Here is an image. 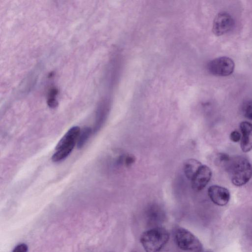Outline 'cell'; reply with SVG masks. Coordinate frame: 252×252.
Wrapping results in <instances>:
<instances>
[{
    "mask_svg": "<svg viewBox=\"0 0 252 252\" xmlns=\"http://www.w3.org/2000/svg\"><path fill=\"white\" fill-rule=\"evenodd\" d=\"M224 167L228 172L232 183L236 186L244 185L252 177V165L244 157H230Z\"/></svg>",
    "mask_w": 252,
    "mask_h": 252,
    "instance_id": "obj_1",
    "label": "cell"
},
{
    "mask_svg": "<svg viewBox=\"0 0 252 252\" xmlns=\"http://www.w3.org/2000/svg\"><path fill=\"white\" fill-rule=\"evenodd\" d=\"M169 239L167 230L159 226L151 228L143 232L140 242L146 252H160Z\"/></svg>",
    "mask_w": 252,
    "mask_h": 252,
    "instance_id": "obj_2",
    "label": "cell"
},
{
    "mask_svg": "<svg viewBox=\"0 0 252 252\" xmlns=\"http://www.w3.org/2000/svg\"><path fill=\"white\" fill-rule=\"evenodd\" d=\"M78 126L70 128L62 137L55 148L52 160L55 162L61 161L66 158L72 151L80 132Z\"/></svg>",
    "mask_w": 252,
    "mask_h": 252,
    "instance_id": "obj_3",
    "label": "cell"
},
{
    "mask_svg": "<svg viewBox=\"0 0 252 252\" xmlns=\"http://www.w3.org/2000/svg\"><path fill=\"white\" fill-rule=\"evenodd\" d=\"M174 238L177 246L183 251L198 252L203 249L200 240L185 228H176L174 231Z\"/></svg>",
    "mask_w": 252,
    "mask_h": 252,
    "instance_id": "obj_4",
    "label": "cell"
},
{
    "mask_svg": "<svg viewBox=\"0 0 252 252\" xmlns=\"http://www.w3.org/2000/svg\"><path fill=\"white\" fill-rule=\"evenodd\" d=\"M235 63L233 60L227 57H220L211 61L207 68L210 73L218 76H226L232 74Z\"/></svg>",
    "mask_w": 252,
    "mask_h": 252,
    "instance_id": "obj_5",
    "label": "cell"
},
{
    "mask_svg": "<svg viewBox=\"0 0 252 252\" xmlns=\"http://www.w3.org/2000/svg\"><path fill=\"white\" fill-rule=\"evenodd\" d=\"M234 25V19L230 14L226 12H220L214 20L213 32L217 36L224 35L232 29Z\"/></svg>",
    "mask_w": 252,
    "mask_h": 252,
    "instance_id": "obj_6",
    "label": "cell"
},
{
    "mask_svg": "<svg viewBox=\"0 0 252 252\" xmlns=\"http://www.w3.org/2000/svg\"><path fill=\"white\" fill-rule=\"evenodd\" d=\"M166 218L163 209L158 204L149 205L145 211V219L147 224L153 227H159Z\"/></svg>",
    "mask_w": 252,
    "mask_h": 252,
    "instance_id": "obj_7",
    "label": "cell"
},
{
    "mask_svg": "<svg viewBox=\"0 0 252 252\" xmlns=\"http://www.w3.org/2000/svg\"><path fill=\"white\" fill-rule=\"evenodd\" d=\"M208 194L211 201L220 206L226 205L230 197L229 191L227 189L218 185L210 186L208 189Z\"/></svg>",
    "mask_w": 252,
    "mask_h": 252,
    "instance_id": "obj_8",
    "label": "cell"
},
{
    "mask_svg": "<svg viewBox=\"0 0 252 252\" xmlns=\"http://www.w3.org/2000/svg\"><path fill=\"white\" fill-rule=\"evenodd\" d=\"M211 177V169L207 165L202 164L191 180L192 189L196 191L202 190L208 184Z\"/></svg>",
    "mask_w": 252,
    "mask_h": 252,
    "instance_id": "obj_9",
    "label": "cell"
},
{
    "mask_svg": "<svg viewBox=\"0 0 252 252\" xmlns=\"http://www.w3.org/2000/svg\"><path fill=\"white\" fill-rule=\"evenodd\" d=\"M240 128L242 133L241 148L244 152L252 150V124L247 121L240 123Z\"/></svg>",
    "mask_w": 252,
    "mask_h": 252,
    "instance_id": "obj_10",
    "label": "cell"
},
{
    "mask_svg": "<svg viewBox=\"0 0 252 252\" xmlns=\"http://www.w3.org/2000/svg\"><path fill=\"white\" fill-rule=\"evenodd\" d=\"M202 165V164L197 159L187 160L184 164V171L187 178L191 180Z\"/></svg>",
    "mask_w": 252,
    "mask_h": 252,
    "instance_id": "obj_11",
    "label": "cell"
},
{
    "mask_svg": "<svg viewBox=\"0 0 252 252\" xmlns=\"http://www.w3.org/2000/svg\"><path fill=\"white\" fill-rule=\"evenodd\" d=\"M106 113L107 107H106V104L103 103L99 106L97 110L94 131H97L101 127L105 120Z\"/></svg>",
    "mask_w": 252,
    "mask_h": 252,
    "instance_id": "obj_12",
    "label": "cell"
},
{
    "mask_svg": "<svg viewBox=\"0 0 252 252\" xmlns=\"http://www.w3.org/2000/svg\"><path fill=\"white\" fill-rule=\"evenodd\" d=\"M92 132V129L90 127H85L80 131L77 142V147L78 149L82 148L87 142Z\"/></svg>",
    "mask_w": 252,
    "mask_h": 252,
    "instance_id": "obj_13",
    "label": "cell"
},
{
    "mask_svg": "<svg viewBox=\"0 0 252 252\" xmlns=\"http://www.w3.org/2000/svg\"><path fill=\"white\" fill-rule=\"evenodd\" d=\"M242 111L246 118L252 120V100H246L243 103Z\"/></svg>",
    "mask_w": 252,
    "mask_h": 252,
    "instance_id": "obj_14",
    "label": "cell"
},
{
    "mask_svg": "<svg viewBox=\"0 0 252 252\" xmlns=\"http://www.w3.org/2000/svg\"><path fill=\"white\" fill-rule=\"evenodd\" d=\"M57 94V91L55 89L52 90L49 94L47 103L49 106L52 108H55L58 105L56 99Z\"/></svg>",
    "mask_w": 252,
    "mask_h": 252,
    "instance_id": "obj_15",
    "label": "cell"
},
{
    "mask_svg": "<svg viewBox=\"0 0 252 252\" xmlns=\"http://www.w3.org/2000/svg\"><path fill=\"white\" fill-rule=\"evenodd\" d=\"M230 158L229 155L225 153H219L217 157V162L219 165L224 167Z\"/></svg>",
    "mask_w": 252,
    "mask_h": 252,
    "instance_id": "obj_16",
    "label": "cell"
},
{
    "mask_svg": "<svg viewBox=\"0 0 252 252\" xmlns=\"http://www.w3.org/2000/svg\"><path fill=\"white\" fill-rule=\"evenodd\" d=\"M28 246L25 243H20L15 247L12 252H28Z\"/></svg>",
    "mask_w": 252,
    "mask_h": 252,
    "instance_id": "obj_17",
    "label": "cell"
},
{
    "mask_svg": "<svg viewBox=\"0 0 252 252\" xmlns=\"http://www.w3.org/2000/svg\"><path fill=\"white\" fill-rule=\"evenodd\" d=\"M135 160V157L131 155H127L123 157V161L124 162L125 165L127 166L131 165Z\"/></svg>",
    "mask_w": 252,
    "mask_h": 252,
    "instance_id": "obj_18",
    "label": "cell"
},
{
    "mask_svg": "<svg viewBox=\"0 0 252 252\" xmlns=\"http://www.w3.org/2000/svg\"><path fill=\"white\" fill-rule=\"evenodd\" d=\"M241 134L237 130L232 131L230 134V139L234 142H239L241 140Z\"/></svg>",
    "mask_w": 252,
    "mask_h": 252,
    "instance_id": "obj_19",
    "label": "cell"
},
{
    "mask_svg": "<svg viewBox=\"0 0 252 252\" xmlns=\"http://www.w3.org/2000/svg\"><path fill=\"white\" fill-rule=\"evenodd\" d=\"M198 252H211V251H208V250H204L203 249L201 250L200 251Z\"/></svg>",
    "mask_w": 252,
    "mask_h": 252,
    "instance_id": "obj_20",
    "label": "cell"
},
{
    "mask_svg": "<svg viewBox=\"0 0 252 252\" xmlns=\"http://www.w3.org/2000/svg\"></svg>",
    "mask_w": 252,
    "mask_h": 252,
    "instance_id": "obj_21",
    "label": "cell"
}]
</instances>
